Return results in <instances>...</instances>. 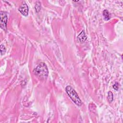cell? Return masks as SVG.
<instances>
[{
  "mask_svg": "<svg viewBox=\"0 0 123 123\" xmlns=\"http://www.w3.org/2000/svg\"><path fill=\"white\" fill-rule=\"evenodd\" d=\"M33 72L37 77L42 79L47 78L49 74L48 67L43 62H40L34 70Z\"/></svg>",
  "mask_w": 123,
  "mask_h": 123,
  "instance_id": "cell-1",
  "label": "cell"
},
{
  "mask_svg": "<svg viewBox=\"0 0 123 123\" xmlns=\"http://www.w3.org/2000/svg\"><path fill=\"white\" fill-rule=\"evenodd\" d=\"M65 91L67 95L76 105L78 106L82 105V102L81 100L79 98L77 92L71 86H67L65 88Z\"/></svg>",
  "mask_w": 123,
  "mask_h": 123,
  "instance_id": "cell-2",
  "label": "cell"
},
{
  "mask_svg": "<svg viewBox=\"0 0 123 123\" xmlns=\"http://www.w3.org/2000/svg\"><path fill=\"white\" fill-rule=\"evenodd\" d=\"M0 27L4 30H7V23L8 21L7 13L5 12L1 11L0 13Z\"/></svg>",
  "mask_w": 123,
  "mask_h": 123,
  "instance_id": "cell-3",
  "label": "cell"
},
{
  "mask_svg": "<svg viewBox=\"0 0 123 123\" xmlns=\"http://www.w3.org/2000/svg\"><path fill=\"white\" fill-rule=\"evenodd\" d=\"M19 12L25 16H27L28 15L29 9L28 6L25 1H23L18 9Z\"/></svg>",
  "mask_w": 123,
  "mask_h": 123,
  "instance_id": "cell-4",
  "label": "cell"
},
{
  "mask_svg": "<svg viewBox=\"0 0 123 123\" xmlns=\"http://www.w3.org/2000/svg\"><path fill=\"white\" fill-rule=\"evenodd\" d=\"M86 38L87 36L84 30H82V32L78 35V36L77 37V40L81 43L84 42L86 40Z\"/></svg>",
  "mask_w": 123,
  "mask_h": 123,
  "instance_id": "cell-5",
  "label": "cell"
},
{
  "mask_svg": "<svg viewBox=\"0 0 123 123\" xmlns=\"http://www.w3.org/2000/svg\"><path fill=\"white\" fill-rule=\"evenodd\" d=\"M103 17L105 20H109L111 18L110 14L109 11L106 9L104 10L103 11Z\"/></svg>",
  "mask_w": 123,
  "mask_h": 123,
  "instance_id": "cell-6",
  "label": "cell"
},
{
  "mask_svg": "<svg viewBox=\"0 0 123 123\" xmlns=\"http://www.w3.org/2000/svg\"><path fill=\"white\" fill-rule=\"evenodd\" d=\"M108 100L110 103H111L113 99V93L111 91H109L108 93Z\"/></svg>",
  "mask_w": 123,
  "mask_h": 123,
  "instance_id": "cell-7",
  "label": "cell"
},
{
  "mask_svg": "<svg viewBox=\"0 0 123 123\" xmlns=\"http://www.w3.org/2000/svg\"><path fill=\"white\" fill-rule=\"evenodd\" d=\"M40 7H41V4H40V2L39 1H37L36 3L35 8L36 9V11L37 12H38L40 10Z\"/></svg>",
  "mask_w": 123,
  "mask_h": 123,
  "instance_id": "cell-8",
  "label": "cell"
},
{
  "mask_svg": "<svg viewBox=\"0 0 123 123\" xmlns=\"http://www.w3.org/2000/svg\"><path fill=\"white\" fill-rule=\"evenodd\" d=\"M6 51V48L3 44L0 45V53L1 55H3Z\"/></svg>",
  "mask_w": 123,
  "mask_h": 123,
  "instance_id": "cell-9",
  "label": "cell"
},
{
  "mask_svg": "<svg viewBox=\"0 0 123 123\" xmlns=\"http://www.w3.org/2000/svg\"><path fill=\"white\" fill-rule=\"evenodd\" d=\"M119 83L118 82H115V83L113 85V89L116 90H117L119 88Z\"/></svg>",
  "mask_w": 123,
  "mask_h": 123,
  "instance_id": "cell-10",
  "label": "cell"
}]
</instances>
